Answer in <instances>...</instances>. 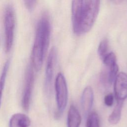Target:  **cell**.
<instances>
[{
  "label": "cell",
  "mask_w": 127,
  "mask_h": 127,
  "mask_svg": "<svg viewBox=\"0 0 127 127\" xmlns=\"http://www.w3.org/2000/svg\"><path fill=\"white\" fill-rule=\"evenodd\" d=\"M51 25L48 15L44 14L39 20L31 52V64L37 71L42 66L50 42Z\"/></svg>",
  "instance_id": "cell-1"
},
{
  "label": "cell",
  "mask_w": 127,
  "mask_h": 127,
  "mask_svg": "<svg viewBox=\"0 0 127 127\" xmlns=\"http://www.w3.org/2000/svg\"><path fill=\"white\" fill-rule=\"evenodd\" d=\"M100 5V0H87L77 35L85 34L90 31L98 16Z\"/></svg>",
  "instance_id": "cell-2"
},
{
  "label": "cell",
  "mask_w": 127,
  "mask_h": 127,
  "mask_svg": "<svg viewBox=\"0 0 127 127\" xmlns=\"http://www.w3.org/2000/svg\"><path fill=\"white\" fill-rule=\"evenodd\" d=\"M3 24L5 36V50L9 52L12 46L15 27V15L13 7L7 5L3 15Z\"/></svg>",
  "instance_id": "cell-3"
},
{
  "label": "cell",
  "mask_w": 127,
  "mask_h": 127,
  "mask_svg": "<svg viewBox=\"0 0 127 127\" xmlns=\"http://www.w3.org/2000/svg\"><path fill=\"white\" fill-rule=\"evenodd\" d=\"M55 90L57 105L58 113L57 117L60 116L64 111L67 102L68 91L66 80L62 73H59L55 80Z\"/></svg>",
  "instance_id": "cell-4"
},
{
  "label": "cell",
  "mask_w": 127,
  "mask_h": 127,
  "mask_svg": "<svg viewBox=\"0 0 127 127\" xmlns=\"http://www.w3.org/2000/svg\"><path fill=\"white\" fill-rule=\"evenodd\" d=\"M33 69V67L32 64H29L27 66L25 74V82L22 99V106L23 108L26 111L29 109L34 82V74Z\"/></svg>",
  "instance_id": "cell-5"
},
{
  "label": "cell",
  "mask_w": 127,
  "mask_h": 127,
  "mask_svg": "<svg viewBox=\"0 0 127 127\" xmlns=\"http://www.w3.org/2000/svg\"><path fill=\"white\" fill-rule=\"evenodd\" d=\"M87 0H72L71 4L72 23L74 33L77 35L79 25L87 4Z\"/></svg>",
  "instance_id": "cell-6"
},
{
  "label": "cell",
  "mask_w": 127,
  "mask_h": 127,
  "mask_svg": "<svg viewBox=\"0 0 127 127\" xmlns=\"http://www.w3.org/2000/svg\"><path fill=\"white\" fill-rule=\"evenodd\" d=\"M57 49L55 47H53L50 50L46 64L45 87L47 91H49L50 90L53 77L55 65L57 60Z\"/></svg>",
  "instance_id": "cell-7"
},
{
  "label": "cell",
  "mask_w": 127,
  "mask_h": 127,
  "mask_svg": "<svg viewBox=\"0 0 127 127\" xmlns=\"http://www.w3.org/2000/svg\"><path fill=\"white\" fill-rule=\"evenodd\" d=\"M114 92L117 100L124 101L127 98V74L119 73L114 80Z\"/></svg>",
  "instance_id": "cell-8"
},
{
  "label": "cell",
  "mask_w": 127,
  "mask_h": 127,
  "mask_svg": "<svg viewBox=\"0 0 127 127\" xmlns=\"http://www.w3.org/2000/svg\"><path fill=\"white\" fill-rule=\"evenodd\" d=\"M94 99L93 91L90 86H87L83 90L81 96V106L84 113L87 114L92 108Z\"/></svg>",
  "instance_id": "cell-9"
},
{
  "label": "cell",
  "mask_w": 127,
  "mask_h": 127,
  "mask_svg": "<svg viewBox=\"0 0 127 127\" xmlns=\"http://www.w3.org/2000/svg\"><path fill=\"white\" fill-rule=\"evenodd\" d=\"M30 124L31 121L29 117L21 113L13 115L9 121L10 127H28Z\"/></svg>",
  "instance_id": "cell-10"
},
{
  "label": "cell",
  "mask_w": 127,
  "mask_h": 127,
  "mask_svg": "<svg viewBox=\"0 0 127 127\" xmlns=\"http://www.w3.org/2000/svg\"><path fill=\"white\" fill-rule=\"evenodd\" d=\"M81 122V118L78 110L71 105L67 114V127H79Z\"/></svg>",
  "instance_id": "cell-11"
},
{
  "label": "cell",
  "mask_w": 127,
  "mask_h": 127,
  "mask_svg": "<svg viewBox=\"0 0 127 127\" xmlns=\"http://www.w3.org/2000/svg\"><path fill=\"white\" fill-rule=\"evenodd\" d=\"M117 103L116 105L113 112L108 118L109 122L112 125L117 124L121 117L122 109L123 105V101L117 100Z\"/></svg>",
  "instance_id": "cell-12"
},
{
  "label": "cell",
  "mask_w": 127,
  "mask_h": 127,
  "mask_svg": "<svg viewBox=\"0 0 127 127\" xmlns=\"http://www.w3.org/2000/svg\"><path fill=\"white\" fill-rule=\"evenodd\" d=\"M9 64H10V60H8L4 64V66L3 67L0 76V106L1 104L2 92H3L4 86V84H5V79L6 78L7 71L8 70V67L9 66Z\"/></svg>",
  "instance_id": "cell-13"
},
{
  "label": "cell",
  "mask_w": 127,
  "mask_h": 127,
  "mask_svg": "<svg viewBox=\"0 0 127 127\" xmlns=\"http://www.w3.org/2000/svg\"><path fill=\"white\" fill-rule=\"evenodd\" d=\"M87 127H100L99 119L97 114L95 112L90 113L86 120Z\"/></svg>",
  "instance_id": "cell-14"
},
{
  "label": "cell",
  "mask_w": 127,
  "mask_h": 127,
  "mask_svg": "<svg viewBox=\"0 0 127 127\" xmlns=\"http://www.w3.org/2000/svg\"><path fill=\"white\" fill-rule=\"evenodd\" d=\"M109 48V42L107 38L103 39L100 43L98 48V53L100 58L103 60L105 56L108 54Z\"/></svg>",
  "instance_id": "cell-15"
},
{
  "label": "cell",
  "mask_w": 127,
  "mask_h": 127,
  "mask_svg": "<svg viewBox=\"0 0 127 127\" xmlns=\"http://www.w3.org/2000/svg\"><path fill=\"white\" fill-rule=\"evenodd\" d=\"M102 60L105 65L108 67H110L117 64L116 56L115 53L113 52H110L109 53H108Z\"/></svg>",
  "instance_id": "cell-16"
},
{
  "label": "cell",
  "mask_w": 127,
  "mask_h": 127,
  "mask_svg": "<svg viewBox=\"0 0 127 127\" xmlns=\"http://www.w3.org/2000/svg\"><path fill=\"white\" fill-rule=\"evenodd\" d=\"M37 0H23L25 7L29 11H32L36 5Z\"/></svg>",
  "instance_id": "cell-17"
},
{
  "label": "cell",
  "mask_w": 127,
  "mask_h": 127,
  "mask_svg": "<svg viewBox=\"0 0 127 127\" xmlns=\"http://www.w3.org/2000/svg\"><path fill=\"white\" fill-rule=\"evenodd\" d=\"M104 103L106 106L108 107L112 106L114 102L113 95L112 93H110L106 95L104 97Z\"/></svg>",
  "instance_id": "cell-18"
},
{
  "label": "cell",
  "mask_w": 127,
  "mask_h": 127,
  "mask_svg": "<svg viewBox=\"0 0 127 127\" xmlns=\"http://www.w3.org/2000/svg\"><path fill=\"white\" fill-rule=\"evenodd\" d=\"M112 0L115 4H120L123 1V0Z\"/></svg>",
  "instance_id": "cell-19"
}]
</instances>
